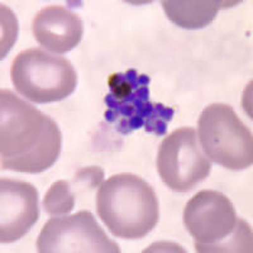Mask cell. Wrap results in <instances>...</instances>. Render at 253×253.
Masks as SVG:
<instances>
[{
    "label": "cell",
    "instance_id": "1",
    "mask_svg": "<svg viewBox=\"0 0 253 253\" xmlns=\"http://www.w3.org/2000/svg\"><path fill=\"white\" fill-rule=\"evenodd\" d=\"M57 123L8 89L0 91V164L3 170L41 173L57 161Z\"/></svg>",
    "mask_w": 253,
    "mask_h": 253
},
{
    "label": "cell",
    "instance_id": "2",
    "mask_svg": "<svg viewBox=\"0 0 253 253\" xmlns=\"http://www.w3.org/2000/svg\"><path fill=\"white\" fill-rule=\"evenodd\" d=\"M99 218L122 239H141L157 225L160 205L155 190L133 173L113 175L96 194Z\"/></svg>",
    "mask_w": 253,
    "mask_h": 253
},
{
    "label": "cell",
    "instance_id": "3",
    "mask_svg": "<svg viewBox=\"0 0 253 253\" xmlns=\"http://www.w3.org/2000/svg\"><path fill=\"white\" fill-rule=\"evenodd\" d=\"M184 223L196 252H252L251 227L237 216L229 199L215 190H202L190 199Z\"/></svg>",
    "mask_w": 253,
    "mask_h": 253
},
{
    "label": "cell",
    "instance_id": "4",
    "mask_svg": "<svg viewBox=\"0 0 253 253\" xmlns=\"http://www.w3.org/2000/svg\"><path fill=\"white\" fill-rule=\"evenodd\" d=\"M10 78L15 90L33 103L60 101L75 91L76 71L67 58L42 48L19 52L12 62Z\"/></svg>",
    "mask_w": 253,
    "mask_h": 253
},
{
    "label": "cell",
    "instance_id": "5",
    "mask_svg": "<svg viewBox=\"0 0 253 253\" xmlns=\"http://www.w3.org/2000/svg\"><path fill=\"white\" fill-rule=\"evenodd\" d=\"M198 130L200 146L209 160L229 170L252 166V133L230 105H208L199 117Z\"/></svg>",
    "mask_w": 253,
    "mask_h": 253
},
{
    "label": "cell",
    "instance_id": "6",
    "mask_svg": "<svg viewBox=\"0 0 253 253\" xmlns=\"http://www.w3.org/2000/svg\"><path fill=\"white\" fill-rule=\"evenodd\" d=\"M157 170L165 185L177 193H187L209 176L211 162L194 128H178L162 141L158 148Z\"/></svg>",
    "mask_w": 253,
    "mask_h": 253
},
{
    "label": "cell",
    "instance_id": "7",
    "mask_svg": "<svg viewBox=\"0 0 253 253\" xmlns=\"http://www.w3.org/2000/svg\"><path fill=\"white\" fill-rule=\"evenodd\" d=\"M37 250L41 253L121 252L89 210L49 219L38 236Z\"/></svg>",
    "mask_w": 253,
    "mask_h": 253
},
{
    "label": "cell",
    "instance_id": "8",
    "mask_svg": "<svg viewBox=\"0 0 253 253\" xmlns=\"http://www.w3.org/2000/svg\"><path fill=\"white\" fill-rule=\"evenodd\" d=\"M40 218L38 191L29 182L14 178L0 180V242L23 238Z\"/></svg>",
    "mask_w": 253,
    "mask_h": 253
},
{
    "label": "cell",
    "instance_id": "9",
    "mask_svg": "<svg viewBox=\"0 0 253 253\" xmlns=\"http://www.w3.org/2000/svg\"><path fill=\"white\" fill-rule=\"evenodd\" d=\"M36 41L53 53H66L80 43L84 23L76 13L62 5L44 6L32 22Z\"/></svg>",
    "mask_w": 253,
    "mask_h": 253
},
{
    "label": "cell",
    "instance_id": "10",
    "mask_svg": "<svg viewBox=\"0 0 253 253\" xmlns=\"http://www.w3.org/2000/svg\"><path fill=\"white\" fill-rule=\"evenodd\" d=\"M237 3L218 0H164L161 4L167 18L176 26L198 29L211 23L220 9Z\"/></svg>",
    "mask_w": 253,
    "mask_h": 253
},
{
    "label": "cell",
    "instance_id": "11",
    "mask_svg": "<svg viewBox=\"0 0 253 253\" xmlns=\"http://www.w3.org/2000/svg\"><path fill=\"white\" fill-rule=\"evenodd\" d=\"M143 84H150V78L147 75H139L135 70L112 74L108 79L110 91L104 98V101L107 105L121 103L126 98H129L130 95Z\"/></svg>",
    "mask_w": 253,
    "mask_h": 253
},
{
    "label": "cell",
    "instance_id": "12",
    "mask_svg": "<svg viewBox=\"0 0 253 253\" xmlns=\"http://www.w3.org/2000/svg\"><path fill=\"white\" fill-rule=\"evenodd\" d=\"M75 207V195L71 193L70 184L60 180L51 185L43 199L46 213L52 216L66 215Z\"/></svg>",
    "mask_w": 253,
    "mask_h": 253
},
{
    "label": "cell",
    "instance_id": "13",
    "mask_svg": "<svg viewBox=\"0 0 253 253\" xmlns=\"http://www.w3.org/2000/svg\"><path fill=\"white\" fill-rule=\"evenodd\" d=\"M104 177V171L101 170L100 167H85V169H81L80 171H78L75 176V181H80L83 184H86L87 186L95 187L98 186L101 181H103Z\"/></svg>",
    "mask_w": 253,
    "mask_h": 253
}]
</instances>
